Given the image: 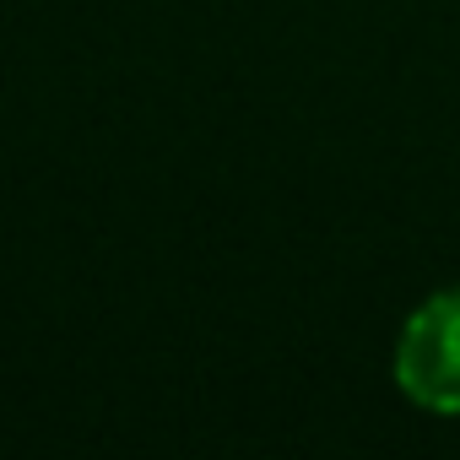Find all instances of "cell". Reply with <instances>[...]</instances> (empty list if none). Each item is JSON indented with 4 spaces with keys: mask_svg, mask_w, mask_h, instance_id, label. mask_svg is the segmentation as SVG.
<instances>
[{
    "mask_svg": "<svg viewBox=\"0 0 460 460\" xmlns=\"http://www.w3.org/2000/svg\"><path fill=\"white\" fill-rule=\"evenodd\" d=\"M395 385L433 417H460V288L422 298L395 336Z\"/></svg>",
    "mask_w": 460,
    "mask_h": 460,
    "instance_id": "1",
    "label": "cell"
}]
</instances>
